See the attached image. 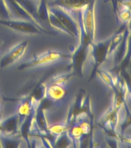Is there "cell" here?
Wrapping results in <instances>:
<instances>
[{
  "label": "cell",
  "instance_id": "obj_1",
  "mask_svg": "<svg viewBox=\"0 0 131 148\" xmlns=\"http://www.w3.org/2000/svg\"><path fill=\"white\" fill-rule=\"evenodd\" d=\"M72 73H62L53 76L44 84L45 95L43 99L49 103H60L67 95V83L71 77Z\"/></svg>",
  "mask_w": 131,
  "mask_h": 148
},
{
  "label": "cell",
  "instance_id": "obj_2",
  "mask_svg": "<svg viewBox=\"0 0 131 148\" xmlns=\"http://www.w3.org/2000/svg\"><path fill=\"white\" fill-rule=\"evenodd\" d=\"M67 59H71V56L60 52L59 50L49 49L43 53H39L33 58L19 66V69H28L39 68L51 65L58 61Z\"/></svg>",
  "mask_w": 131,
  "mask_h": 148
},
{
  "label": "cell",
  "instance_id": "obj_3",
  "mask_svg": "<svg viewBox=\"0 0 131 148\" xmlns=\"http://www.w3.org/2000/svg\"><path fill=\"white\" fill-rule=\"evenodd\" d=\"M48 6L50 11L59 18L63 27L69 32V36L80 39V26L78 18H76L73 14L70 13L69 12L67 11L66 9H62L61 7L49 5Z\"/></svg>",
  "mask_w": 131,
  "mask_h": 148
},
{
  "label": "cell",
  "instance_id": "obj_4",
  "mask_svg": "<svg viewBox=\"0 0 131 148\" xmlns=\"http://www.w3.org/2000/svg\"><path fill=\"white\" fill-rule=\"evenodd\" d=\"M95 3L93 0L90 4L83 7L78 14V20L80 30L87 36L92 42L95 40L96 34V21H95Z\"/></svg>",
  "mask_w": 131,
  "mask_h": 148
},
{
  "label": "cell",
  "instance_id": "obj_5",
  "mask_svg": "<svg viewBox=\"0 0 131 148\" xmlns=\"http://www.w3.org/2000/svg\"><path fill=\"white\" fill-rule=\"evenodd\" d=\"M0 25L12 29L15 32H18L23 34H41L43 31H46L45 29L40 27L31 21L19 18H7L1 19Z\"/></svg>",
  "mask_w": 131,
  "mask_h": 148
},
{
  "label": "cell",
  "instance_id": "obj_6",
  "mask_svg": "<svg viewBox=\"0 0 131 148\" xmlns=\"http://www.w3.org/2000/svg\"><path fill=\"white\" fill-rule=\"evenodd\" d=\"M110 43V39H106L105 41L99 42H93L90 44L88 56L92 58L93 62V68L91 78L93 76V75L96 74V72L98 68L106 61L109 56L108 53Z\"/></svg>",
  "mask_w": 131,
  "mask_h": 148
},
{
  "label": "cell",
  "instance_id": "obj_7",
  "mask_svg": "<svg viewBox=\"0 0 131 148\" xmlns=\"http://www.w3.org/2000/svg\"><path fill=\"white\" fill-rule=\"evenodd\" d=\"M29 46V42L23 41L16 44L9 51L5 53L0 61V68L4 69L5 67L16 63L23 57Z\"/></svg>",
  "mask_w": 131,
  "mask_h": 148
},
{
  "label": "cell",
  "instance_id": "obj_8",
  "mask_svg": "<svg viewBox=\"0 0 131 148\" xmlns=\"http://www.w3.org/2000/svg\"><path fill=\"white\" fill-rule=\"evenodd\" d=\"M120 123V110L112 106L100 120L102 127H104L110 134H117L118 125ZM117 136V135H116ZM118 137V136H117Z\"/></svg>",
  "mask_w": 131,
  "mask_h": 148
},
{
  "label": "cell",
  "instance_id": "obj_9",
  "mask_svg": "<svg viewBox=\"0 0 131 148\" xmlns=\"http://www.w3.org/2000/svg\"><path fill=\"white\" fill-rule=\"evenodd\" d=\"M93 1V0H53L52 2L49 3V5L61 7L75 16L74 14L75 12L76 14H79V12L80 11L83 7L89 5ZM75 16L76 18H78L76 16Z\"/></svg>",
  "mask_w": 131,
  "mask_h": 148
},
{
  "label": "cell",
  "instance_id": "obj_10",
  "mask_svg": "<svg viewBox=\"0 0 131 148\" xmlns=\"http://www.w3.org/2000/svg\"><path fill=\"white\" fill-rule=\"evenodd\" d=\"M0 130L7 135H19V118L16 113L9 117L0 118ZM21 135V134H20Z\"/></svg>",
  "mask_w": 131,
  "mask_h": 148
},
{
  "label": "cell",
  "instance_id": "obj_11",
  "mask_svg": "<svg viewBox=\"0 0 131 148\" xmlns=\"http://www.w3.org/2000/svg\"><path fill=\"white\" fill-rule=\"evenodd\" d=\"M130 29L128 26L125 29L124 33H123V37L122 40L118 45V46L116 48L115 51L113 52L114 53V64L116 66H119L123 59L124 58L127 49V42H128V36H129Z\"/></svg>",
  "mask_w": 131,
  "mask_h": 148
},
{
  "label": "cell",
  "instance_id": "obj_12",
  "mask_svg": "<svg viewBox=\"0 0 131 148\" xmlns=\"http://www.w3.org/2000/svg\"><path fill=\"white\" fill-rule=\"evenodd\" d=\"M52 147H73V143L71 138L69 137V134L67 132L62 133L59 136H56L52 141Z\"/></svg>",
  "mask_w": 131,
  "mask_h": 148
},
{
  "label": "cell",
  "instance_id": "obj_13",
  "mask_svg": "<svg viewBox=\"0 0 131 148\" xmlns=\"http://www.w3.org/2000/svg\"><path fill=\"white\" fill-rule=\"evenodd\" d=\"M124 30H120V31L117 32L112 38H110V43L108 56L113 54V52L115 51L116 48H117L118 46V45L120 44V42H121V40H122L123 37Z\"/></svg>",
  "mask_w": 131,
  "mask_h": 148
},
{
  "label": "cell",
  "instance_id": "obj_14",
  "mask_svg": "<svg viewBox=\"0 0 131 148\" xmlns=\"http://www.w3.org/2000/svg\"><path fill=\"white\" fill-rule=\"evenodd\" d=\"M131 59V30H130L129 36H128V42H127V49L126 55H125L124 58L123 59L119 66H117L118 70L120 71L121 69H126L129 64L130 60Z\"/></svg>",
  "mask_w": 131,
  "mask_h": 148
},
{
  "label": "cell",
  "instance_id": "obj_15",
  "mask_svg": "<svg viewBox=\"0 0 131 148\" xmlns=\"http://www.w3.org/2000/svg\"><path fill=\"white\" fill-rule=\"evenodd\" d=\"M117 16L118 19H120L123 24L127 25V26L129 25L131 22V11H130L129 9L121 7V10L117 12Z\"/></svg>",
  "mask_w": 131,
  "mask_h": 148
},
{
  "label": "cell",
  "instance_id": "obj_16",
  "mask_svg": "<svg viewBox=\"0 0 131 148\" xmlns=\"http://www.w3.org/2000/svg\"><path fill=\"white\" fill-rule=\"evenodd\" d=\"M0 18L1 19H7L11 18V16L6 5L5 4L4 0H0Z\"/></svg>",
  "mask_w": 131,
  "mask_h": 148
},
{
  "label": "cell",
  "instance_id": "obj_17",
  "mask_svg": "<svg viewBox=\"0 0 131 148\" xmlns=\"http://www.w3.org/2000/svg\"><path fill=\"white\" fill-rule=\"evenodd\" d=\"M121 7H124L131 11V0H121L120 2Z\"/></svg>",
  "mask_w": 131,
  "mask_h": 148
},
{
  "label": "cell",
  "instance_id": "obj_18",
  "mask_svg": "<svg viewBox=\"0 0 131 148\" xmlns=\"http://www.w3.org/2000/svg\"><path fill=\"white\" fill-rule=\"evenodd\" d=\"M119 138H120V140H122L123 142H124V143H129V144H131V136H119Z\"/></svg>",
  "mask_w": 131,
  "mask_h": 148
},
{
  "label": "cell",
  "instance_id": "obj_19",
  "mask_svg": "<svg viewBox=\"0 0 131 148\" xmlns=\"http://www.w3.org/2000/svg\"><path fill=\"white\" fill-rule=\"evenodd\" d=\"M112 2H113V7H114V10H115L116 13H117V0H111Z\"/></svg>",
  "mask_w": 131,
  "mask_h": 148
}]
</instances>
